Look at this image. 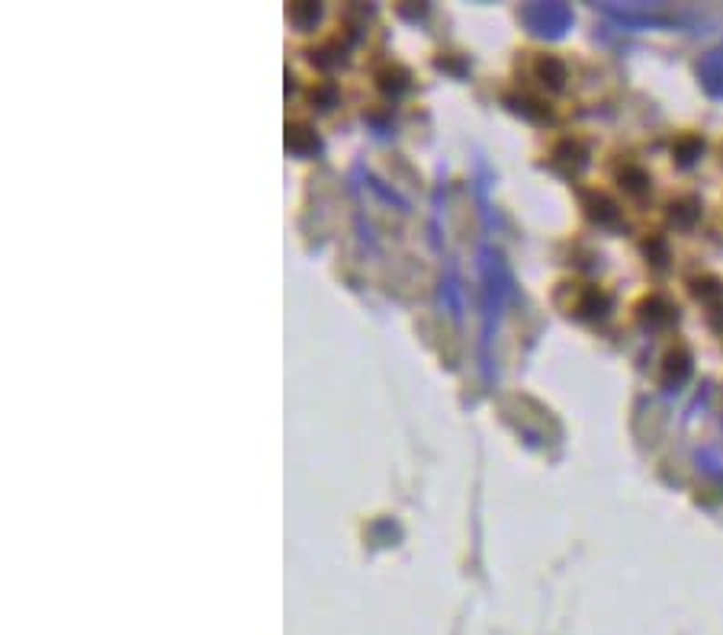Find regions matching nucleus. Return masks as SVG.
I'll list each match as a JSON object with an SVG mask.
<instances>
[{
  "label": "nucleus",
  "mask_w": 723,
  "mask_h": 635,
  "mask_svg": "<svg viewBox=\"0 0 723 635\" xmlns=\"http://www.w3.org/2000/svg\"><path fill=\"white\" fill-rule=\"evenodd\" d=\"M698 77L710 96H723V45L704 55V61L698 65Z\"/></svg>",
  "instance_id": "1"
}]
</instances>
